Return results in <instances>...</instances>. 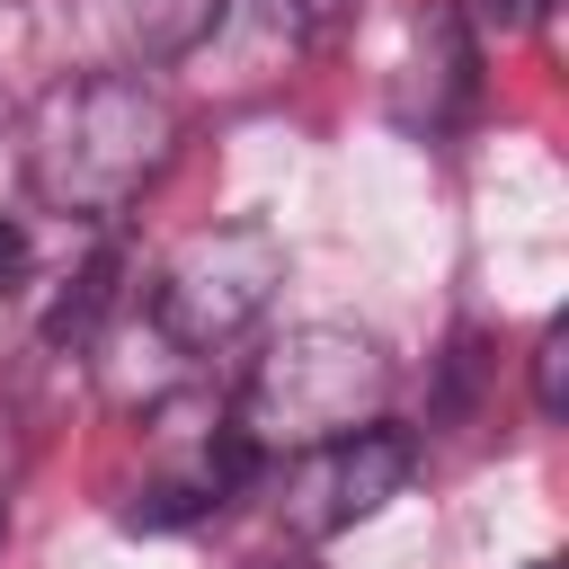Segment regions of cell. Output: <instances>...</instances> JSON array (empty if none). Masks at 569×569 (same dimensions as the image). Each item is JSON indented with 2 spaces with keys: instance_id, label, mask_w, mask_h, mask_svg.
I'll return each mask as SVG.
<instances>
[{
  "instance_id": "6da1fadb",
  "label": "cell",
  "mask_w": 569,
  "mask_h": 569,
  "mask_svg": "<svg viewBox=\"0 0 569 569\" xmlns=\"http://www.w3.org/2000/svg\"><path fill=\"white\" fill-rule=\"evenodd\" d=\"M178 151V107L151 71H71L18 124V178L62 222H116Z\"/></svg>"
},
{
  "instance_id": "7a4b0ae2",
  "label": "cell",
  "mask_w": 569,
  "mask_h": 569,
  "mask_svg": "<svg viewBox=\"0 0 569 569\" xmlns=\"http://www.w3.org/2000/svg\"><path fill=\"white\" fill-rule=\"evenodd\" d=\"M391 409V356L356 320H293L284 338L258 347L240 400H231V445L249 462H293L311 445H338Z\"/></svg>"
},
{
  "instance_id": "3957f363",
  "label": "cell",
  "mask_w": 569,
  "mask_h": 569,
  "mask_svg": "<svg viewBox=\"0 0 569 569\" xmlns=\"http://www.w3.org/2000/svg\"><path fill=\"white\" fill-rule=\"evenodd\" d=\"M276 284H284V240H276V222H258V213L204 222V231H187V240L160 258V276H151V329H160L178 356H222V347H240V338L267 320Z\"/></svg>"
},
{
  "instance_id": "277c9868",
  "label": "cell",
  "mask_w": 569,
  "mask_h": 569,
  "mask_svg": "<svg viewBox=\"0 0 569 569\" xmlns=\"http://www.w3.org/2000/svg\"><path fill=\"white\" fill-rule=\"evenodd\" d=\"M409 471H418L409 427L373 418V427H356V436H338V445L293 453V471H284V525H293V533H347V525L382 516V507L409 489Z\"/></svg>"
},
{
  "instance_id": "5b68a950",
  "label": "cell",
  "mask_w": 569,
  "mask_h": 569,
  "mask_svg": "<svg viewBox=\"0 0 569 569\" xmlns=\"http://www.w3.org/2000/svg\"><path fill=\"white\" fill-rule=\"evenodd\" d=\"M222 18H231V0H142L133 9V44H142V62H178V53L213 44Z\"/></svg>"
},
{
  "instance_id": "8992f818",
  "label": "cell",
  "mask_w": 569,
  "mask_h": 569,
  "mask_svg": "<svg viewBox=\"0 0 569 569\" xmlns=\"http://www.w3.org/2000/svg\"><path fill=\"white\" fill-rule=\"evenodd\" d=\"M560 356H569V320H542V338H533V409H542V418L569 409V391H560Z\"/></svg>"
},
{
  "instance_id": "52a82bcc",
  "label": "cell",
  "mask_w": 569,
  "mask_h": 569,
  "mask_svg": "<svg viewBox=\"0 0 569 569\" xmlns=\"http://www.w3.org/2000/svg\"><path fill=\"white\" fill-rule=\"evenodd\" d=\"M249 9H258V18H276L284 36H320V27H329L347 0H249Z\"/></svg>"
},
{
  "instance_id": "ba28073f",
  "label": "cell",
  "mask_w": 569,
  "mask_h": 569,
  "mask_svg": "<svg viewBox=\"0 0 569 569\" xmlns=\"http://www.w3.org/2000/svg\"><path fill=\"white\" fill-rule=\"evenodd\" d=\"M27 258H36V249H27V222H18V213H0V293H9V284H27Z\"/></svg>"
},
{
  "instance_id": "9c48e42d",
  "label": "cell",
  "mask_w": 569,
  "mask_h": 569,
  "mask_svg": "<svg viewBox=\"0 0 569 569\" xmlns=\"http://www.w3.org/2000/svg\"><path fill=\"white\" fill-rule=\"evenodd\" d=\"M480 9H489L498 27H542V18H551V0H480Z\"/></svg>"
},
{
  "instance_id": "30bf717a",
  "label": "cell",
  "mask_w": 569,
  "mask_h": 569,
  "mask_svg": "<svg viewBox=\"0 0 569 569\" xmlns=\"http://www.w3.org/2000/svg\"><path fill=\"white\" fill-rule=\"evenodd\" d=\"M0 533H9V507H0Z\"/></svg>"
},
{
  "instance_id": "8fae6325",
  "label": "cell",
  "mask_w": 569,
  "mask_h": 569,
  "mask_svg": "<svg viewBox=\"0 0 569 569\" xmlns=\"http://www.w3.org/2000/svg\"><path fill=\"white\" fill-rule=\"evenodd\" d=\"M533 569H551V560H533Z\"/></svg>"
}]
</instances>
